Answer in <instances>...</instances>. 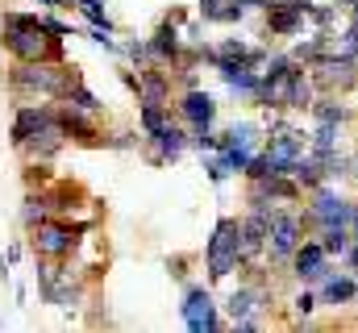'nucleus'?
<instances>
[{
	"instance_id": "nucleus-3",
	"label": "nucleus",
	"mask_w": 358,
	"mask_h": 333,
	"mask_svg": "<svg viewBox=\"0 0 358 333\" xmlns=\"http://www.w3.org/2000/svg\"><path fill=\"white\" fill-rule=\"evenodd\" d=\"M242 217H221L204 242V271L208 283H225L234 271H242Z\"/></svg>"
},
{
	"instance_id": "nucleus-20",
	"label": "nucleus",
	"mask_w": 358,
	"mask_h": 333,
	"mask_svg": "<svg viewBox=\"0 0 358 333\" xmlns=\"http://www.w3.org/2000/svg\"><path fill=\"white\" fill-rule=\"evenodd\" d=\"M308 113H313V121H317V125H346V121H350V108H346L334 92H329V96H321V100H313V108H308Z\"/></svg>"
},
{
	"instance_id": "nucleus-16",
	"label": "nucleus",
	"mask_w": 358,
	"mask_h": 333,
	"mask_svg": "<svg viewBox=\"0 0 358 333\" xmlns=\"http://www.w3.org/2000/svg\"><path fill=\"white\" fill-rule=\"evenodd\" d=\"M176 108H179V117H183V125H187V129H196V125H213V121H217V100H213L200 83H196V87H187V92L179 96Z\"/></svg>"
},
{
	"instance_id": "nucleus-6",
	"label": "nucleus",
	"mask_w": 358,
	"mask_h": 333,
	"mask_svg": "<svg viewBox=\"0 0 358 333\" xmlns=\"http://www.w3.org/2000/svg\"><path fill=\"white\" fill-rule=\"evenodd\" d=\"M300 242H304V221H300V213L275 204V208H271V225H267V258H271V267H287Z\"/></svg>"
},
{
	"instance_id": "nucleus-27",
	"label": "nucleus",
	"mask_w": 358,
	"mask_h": 333,
	"mask_svg": "<svg viewBox=\"0 0 358 333\" xmlns=\"http://www.w3.org/2000/svg\"><path fill=\"white\" fill-rule=\"evenodd\" d=\"M346 262H350V271L358 275V238L350 242V250H346Z\"/></svg>"
},
{
	"instance_id": "nucleus-8",
	"label": "nucleus",
	"mask_w": 358,
	"mask_h": 333,
	"mask_svg": "<svg viewBox=\"0 0 358 333\" xmlns=\"http://www.w3.org/2000/svg\"><path fill=\"white\" fill-rule=\"evenodd\" d=\"M287 271H292L296 283H304V288H321V283L334 275V254L321 246V238H308V242L296 246L292 262H287Z\"/></svg>"
},
{
	"instance_id": "nucleus-24",
	"label": "nucleus",
	"mask_w": 358,
	"mask_h": 333,
	"mask_svg": "<svg viewBox=\"0 0 358 333\" xmlns=\"http://www.w3.org/2000/svg\"><path fill=\"white\" fill-rule=\"evenodd\" d=\"M334 17H338V4H308V21H313L317 29H329Z\"/></svg>"
},
{
	"instance_id": "nucleus-17",
	"label": "nucleus",
	"mask_w": 358,
	"mask_h": 333,
	"mask_svg": "<svg viewBox=\"0 0 358 333\" xmlns=\"http://www.w3.org/2000/svg\"><path fill=\"white\" fill-rule=\"evenodd\" d=\"M46 200H50V213H55V217H67V213H80V208L88 204V192H84V183H76V179H55V183L46 187Z\"/></svg>"
},
{
	"instance_id": "nucleus-9",
	"label": "nucleus",
	"mask_w": 358,
	"mask_h": 333,
	"mask_svg": "<svg viewBox=\"0 0 358 333\" xmlns=\"http://www.w3.org/2000/svg\"><path fill=\"white\" fill-rule=\"evenodd\" d=\"M308 71H313L317 92H346V87H355L358 83V59L342 55V50H329V55L317 59Z\"/></svg>"
},
{
	"instance_id": "nucleus-19",
	"label": "nucleus",
	"mask_w": 358,
	"mask_h": 333,
	"mask_svg": "<svg viewBox=\"0 0 358 333\" xmlns=\"http://www.w3.org/2000/svg\"><path fill=\"white\" fill-rule=\"evenodd\" d=\"M50 200H46V187H25V200H21V225L34 234L42 221H50Z\"/></svg>"
},
{
	"instance_id": "nucleus-10",
	"label": "nucleus",
	"mask_w": 358,
	"mask_h": 333,
	"mask_svg": "<svg viewBox=\"0 0 358 333\" xmlns=\"http://www.w3.org/2000/svg\"><path fill=\"white\" fill-rule=\"evenodd\" d=\"M179 21H183V13H167V17L159 21V29L146 38V42H150V63H159V67H176L179 59H183V34H179Z\"/></svg>"
},
{
	"instance_id": "nucleus-31",
	"label": "nucleus",
	"mask_w": 358,
	"mask_h": 333,
	"mask_svg": "<svg viewBox=\"0 0 358 333\" xmlns=\"http://www.w3.org/2000/svg\"><path fill=\"white\" fill-rule=\"evenodd\" d=\"M350 179L358 183V150H355V159H350Z\"/></svg>"
},
{
	"instance_id": "nucleus-29",
	"label": "nucleus",
	"mask_w": 358,
	"mask_h": 333,
	"mask_svg": "<svg viewBox=\"0 0 358 333\" xmlns=\"http://www.w3.org/2000/svg\"><path fill=\"white\" fill-rule=\"evenodd\" d=\"M350 234L358 238V200H355V208H350Z\"/></svg>"
},
{
	"instance_id": "nucleus-13",
	"label": "nucleus",
	"mask_w": 358,
	"mask_h": 333,
	"mask_svg": "<svg viewBox=\"0 0 358 333\" xmlns=\"http://www.w3.org/2000/svg\"><path fill=\"white\" fill-rule=\"evenodd\" d=\"M146 142L155 146V150H146V159L155 166H163V163H176L179 155L187 150V134L179 129L176 121H167V125H159L155 134H146Z\"/></svg>"
},
{
	"instance_id": "nucleus-14",
	"label": "nucleus",
	"mask_w": 358,
	"mask_h": 333,
	"mask_svg": "<svg viewBox=\"0 0 358 333\" xmlns=\"http://www.w3.org/2000/svg\"><path fill=\"white\" fill-rule=\"evenodd\" d=\"M267 225L271 208H250L242 217V262H259L267 254Z\"/></svg>"
},
{
	"instance_id": "nucleus-23",
	"label": "nucleus",
	"mask_w": 358,
	"mask_h": 333,
	"mask_svg": "<svg viewBox=\"0 0 358 333\" xmlns=\"http://www.w3.org/2000/svg\"><path fill=\"white\" fill-rule=\"evenodd\" d=\"M313 309H317V288H300V292L292 296V313H296V321H308Z\"/></svg>"
},
{
	"instance_id": "nucleus-30",
	"label": "nucleus",
	"mask_w": 358,
	"mask_h": 333,
	"mask_svg": "<svg viewBox=\"0 0 358 333\" xmlns=\"http://www.w3.org/2000/svg\"><path fill=\"white\" fill-rule=\"evenodd\" d=\"M38 4H46V8H71L67 0H38Z\"/></svg>"
},
{
	"instance_id": "nucleus-21",
	"label": "nucleus",
	"mask_w": 358,
	"mask_h": 333,
	"mask_svg": "<svg viewBox=\"0 0 358 333\" xmlns=\"http://www.w3.org/2000/svg\"><path fill=\"white\" fill-rule=\"evenodd\" d=\"M63 104H71V108H84V113H92V117H100V113H104V104H100V96H96L92 87H84V83H80V76H76V83L67 87V96H63Z\"/></svg>"
},
{
	"instance_id": "nucleus-2",
	"label": "nucleus",
	"mask_w": 358,
	"mask_h": 333,
	"mask_svg": "<svg viewBox=\"0 0 358 333\" xmlns=\"http://www.w3.org/2000/svg\"><path fill=\"white\" fill-rule=\"evenodd\" d=\"M71 83H76V71L55 59H42V63L13 59V67L4 76V87L13 100H63Z\"/></svg>"
},
{
	"instance_id": "nucleus-1",
	"label": "nucleus",
	"mask_w": 358,
	"mask_h": 333,
	"mask_svg": "<svg viewBox=\"0 0 358 333\" xmlns=\"http://www.w3.org/2000/svg\"><path fill=\"white\" fill-rule=\"evenodd\" d=\"M63 42L67 38H55L38 13H17V8L0 13V46L13 59H25V63L55 59V63H63Z\"/></svg>"
},
{
	"instance_id": "nucleus-12",
	"label": "nucleus",
	"mask_w": 358,
	"mask_h": 333,
	"mask_svg": "<svg viewBox=\"0 0 358 333\" xmlns=\"http://www.w3.org/2000/svg\"><path fill=\"white\" fill-rule=\"evenodd\" d=\"M308 4L313 0H267V34L271 38H292L300 34V25L308 21Z\"/></svg>"
},
{
	"instance_id": "nucleus-18",
	"label": "nucleus",
	"mask_w": 358,
	"mask_h": 333,
	"mask_svg": "<svg viewBox=\"0 0 358 333\" xmlns=\"http://www.w3.org/2000/svg\"><path fill=\"white\" fill-rule=\"evenodd\" d=\"M317 296H321L329 309H346V304H355L358 300V275L355 271H334V275L317 288Z\"/></svg>"
},
{
	"instance_id": "nucleus-7",
	"label": "nucleus",
	"mask_w": 358,
	"mask_h": 333,
	"mask_svg": "<svg viewBox=\"0 0 358 333\" xmlns=\"http://www.w3.org/2000/svg\"><path fill=\"white\" fill-rule=\"evenodd\" d=\"M179 317L192 333H217L229 330V321L221 317V304L213 300V292L204 283H187L183 288V304H179Z\"/></svg>"
},
{
	"instance_id": "nucleus-32",
	"label": "nucleus",
	"mask_w": 358,
	"mask_h": 333,
	"mask_svg": "<svg viewBox=\"0 0 358 333\" xmlns=\"http://www.w3.org/2000/svg\"><path fill=\"white\" fill-rule=\"evenodd\" d=\"M67 4H71V0H67Z\"/></svg>"
},
{
	"instance_id": "nucleus-4",
	"label": "nucleus",
	"mask_w": 358,
	"mask_h": 333,
	"mask_svg": "<svg viewBox=\"0 0 358 333\" xmlns=\"http://www.w3.org/2000/svg\"><path fill=\"white\" fill-rule=\"evenodd\" d=\"M84 234H92V221H67V217H50L34 229V258H71L84 246Z\"/></svg>"
},
{
	"instance_id": "nucleus-22",
	"label": "nucleus",
	"mask_w": 358,
	"mask_h": 333,
	"mask_svg": "<svg viewBox=\"0 0 358 333\" xmlns=\"http://www.w3.org/2000/svg\"><path fill=\"white\" fill-rule=\"evenodd\" d=\"M204 171H208V179H213V183H225L229 175H238V171L229 166V159H225L221 150H208V155H204Z\"/></svg>"
},
{
	"instance_id": "nucleus-5",
	"label": "nucleus",
	"mask_w": 358,
	"mask_h": 333,
	"mask_svg": "<svg viewBox=\"0 0 358 333\" xmlns=\"http://www.w3.org/2000/svg\"><path fill=\"white\" fill-rule=\"evenodd\" d=\"M350 208H355V200H346L338 187H329V179L317 183V187L308 192V208L300 213L304 234H321V229H329V225H350Z\"/></svg>"
},
{
	"instance_id": "nucleus-26",
	"label": "nucleus",
	"mask_w": 358,
	"mask_h": 333,
	"mask_svg": "<svg viewBox=\"0 0 358 333\" xmlns=\"http://www.w3.org/2000/svg\"><path fill=\"white\" fill-rule=\"evenodd\" d=\"M142 138L134 134V129H117V134H108V150H134Z\"/></svg>"
},
{
	"instance_id": "nucleus-25",
	"label": "nucleus",
	"mask_w": 358,
	"mask_h": 333,
	"mask_svg": "<svg viewBox=\"0 0 358 333\" xmlns=\"http://www.w3.org/2000/svg\"><path fill=\"white\" fill-rule=\"evenodd\" d=\"M121 55H125L129 63L146 67V63H150V42H121Z\"/></svg>"
},
{
	"instance_id": "nucleus-28",
	"label": "nucleus",
	"mask_w": 358,
	"mask_h": 333,
	"mask_svg": "<svg viewBox=\"0 0 358 333\" xmlns=\"http://www.w3.org/2000/svg\"><path fill=\"white\" fill-rule=\"evenodd\" d=\"M4 258H8V267H13V262H17V258H21V242H13V246L4 250Z\"/></svg>"
},
{
	"instance_id": "nucleus-11",
	"label": "nucleus",
	"mask_w": 358,
	"mask_h": 333,
	"mask_svg": "<svg viewBox=\"0 0 358 333\" xmlns=\"http://www.w3.org/2000/svg\"><path fill=\"white\" fill-rule=\"evenodd\" d=\"M59 125L67 134V142L76 146H108V134L96 125V117L84 108H71V104H59Z\"/></svg>"
},
{
	"instance_id": "nucleus-15",
	"label": "nucleus",
	"mask_w": 358,
	"mask_h": 333,
	"mask_svg": "<svg viewBox=\"0 0 358 333\" xmlns=\"http://www.w3.org/2000/svg\"><path fill=\"white\" fill-rule=\"evenodd\" d=\"M213 71L221 76V83H225L234 96H250V100H255V92H259V83H263V71H259V67H250V63H234V59L213 63Z\"/></svg>"
}]
</instances>
